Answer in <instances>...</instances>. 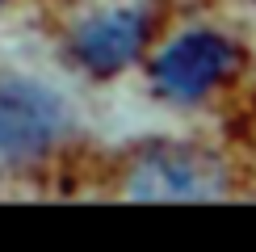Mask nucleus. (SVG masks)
I'll use <instances>...</instances> for the list:
<instances>
[{"label":"nucleus","mask_w":256,"mask_h":252,"mask_svg":"<svg viewBox=\"0 0 256 252\" xmlns=\"http://www.w3.org/2000/svg\"><path fill=\"white\" fill-rule=\"evenodd\" d=\"M4 4H13V0H0V8H4Z\"/></svg>","instance_id":"6"},{"label":"nucleus","mask_w":256,"mask_h":252,"mask_svg":"<svg viewBox=\"0 0 256 252\" xmlns=\"http://www.w3.org/2000/svg\"><path fill=\"white\" fill-rule=\"evenodd\" d=\"M80 110L59 80L0 63V181H46L80 156Z\"/></svg>","instance_id":"4"},{"label":"nucleus","mask_w":256,"mask_h":252,"mask_svg":"<svg viewBox=\"0 0 256 252\" xmlns=\"http://www.w3.org/2000/svg\"><path fill=\"white\" fill-rule=\"evenodd\" d=\"M240 181L236 156L198 134L130 139L97 168V194L122 202H227L240 198Z\"/></svg>","instance_id":"1"},{"label":"nucleus","mask_w":256,"mask_h":252,"mask_svg":"<svg viewBox=\"0 0 256 252\" xmlns=\"http://www.w3.org/2000/svg\"><path fill=\"white\" fill-rule=\"evenodd\" d=\"M248 8H252V13H256V0H248Z\"/></svg>","instance_id":"5"},{"label":"nucleus","mask_w":256,"mask_h":252,"mask_svg":"<svg viewBox=\"0 0 256 252\" xmlns=\"http://www.w3.org/2000/svg\"><path fill=\"white\" fill-rule=\"evenodd\" d=\"M59 63L88 84H118L143 68L168 26L164 0H50Z\"/></svg>","instance_id":"3"},{"label":"nucleus","mask_w":256,"mask_h":252,"mask_svg":"<svg viewBox=\"0 0 256 252\" xmlns=\"http://www.w3.org/2000/svg\"><path fill=\"white\" fill-rule=\"evenodd\" d=\"M138 76L156 105L172 114H202L236 97V88L252 76V46L240 30L214 17L168 21Z\"/></svg>","instance_id":"2"}]
</instances>
